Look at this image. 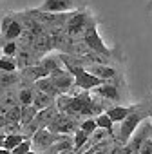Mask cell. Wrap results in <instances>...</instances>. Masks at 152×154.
<instances>
[{
	"label": "cell",
	"mask_w": 152,
	"mask_h": 154,
	"mask_svg": "<svg viewBox=\"0 0 152 154\" xmlns=\"http://www.w3.org/2000/svg\"><path fill=\"white\" fill-rule=\"evenodd\" d=\"M20 49H18V44L17 42H6L4 45H2V53H4V56H8V58H11L13 54H17Z\"/></svg>",
	"instance_id": "obj_25"
},
{
	"label": "cell",
	"mask_w": 152,
	"mask_h": 154,
	"mask_svg": "<svg viewBox=\"0 0 152 154\" xmlns=\"http://www.w3.org/2000/svg\"><path fill=\"white\" fill-rule=\"evenodd\" d=\"M2 35H4V38H6L8 42H13V40H17V38L22 35V24H20L17 18H15V20L11 22V26H9V27H8V29L2 33Z\"/></svg>",
	"instance_id": "obj_17"
},
{
	"label": "cell",
	"mask_w": 152,
	"mask_h": 154,
	"mask_svg": "<svg viewBox=\"0 0 152 154\" xmlns=\"http://www.w3.org/2000/svg\"><path fill=\"white\" fill-rule=\"evenodd\" d=\"M62 154H74V150H65V152H62Z\"/></svg>",
	"instance_id": "obj_29"
},
{
	"label": "cell",
	"mask_w": 152,
	"mask_h": 154,
	"mask_svg": "<svg viewBox=\"0 0 152 154\" xmlns=\"http://www.w3.org/2000/svg\"><path fill=\"white\" fill-rule=\"evenodd\" d=\"M26 140H31V138H27L26 134H18V132H4L2 134V149H6V150H9V152H13L22 141H26Z\"/></svg>",
	"instance_id": "obj_12"
},
{
	"label": "cell",
	"mask_w": 152,
	"mask_h": 154,
	"mask_svg": "<svg viewBox=\"0 0 152 154\" xmlns=\"http://www.w3.org/2000/svg\"><path fill=\"white\" fill-rule=\"evenodd\" d=\"M51 82L54 84V87L60 91V94H67L71 89H72V85H74V78H72V74L65 69V67H62V69H58V71H54L51 76Z\"/></svg>",
	"instance_id": "obj_7"
},
{
	"label": "cell",
	"mask_w": 152,
	"mask_h": 154,
	"mask_svg": "<svg viewBox=\"0 0 152 154\" xmlns=\"http://www.w3.org/2000/svg\"><path fill=\"white\" fill-rule=\"evenodd\" d=\"M51 132H54V134H62V136H67V134H74L76 131V120L72 118V116H69V114H63V112H60L58 116H56V120L47 127Z\"/></svg>",
	"instance_id": "obj_6"
},
{
	"label": "cell",
	"mask_w": 152,
	"mask_h": 154,
	"mask_svg": "<svg viewBox=\"0 0 152 154\" xmlns=\"http://www.w3.org/2000/svg\"><path fill=\"white\" fill-rule=\"evenodd\" d=\"M150 123H152V111H150Z\"/></svg>",
	"instance_id": "obj_31"
},
{
	"label": "cell",
	"mask_w": 152,
	"mask_h": 154,
	"mask_svg": "<svg viewBox=\"0 0 152 154\" xmlns=\"http://www.w3.org/2000/svg\"><path fill=\"white\" fill-rule=\"evenodd\" d=\"M18 102H20L22 107L33 105V102H35V87H22L18 91Z\"/></svg>",
	"instance_id": "obj_18"
},
{
	"label": "cell",
	"mask_w": 152,
	"mask_h": 154,
	"mask_svg": "<svg viewBox=\"0 0 152 154\" xmlns=\"http://www.w3.org/2000/svg\"><path fill=\"white\" fill-rule=\"evenodd\" d=\"M27 154H38V152H35V150H31V152H27Z\"/></svg>",
	"instance_id": "obj_30"
},
{
	"label": "cell",
	"mask_w": 152,
	"mask_h": 154,
	"mask_svg": "<svg viewBox=\"0 0 152 154\" xmlns=\"http://www.w3.org/2000/svg\"><path fill=\"white\" fill-rule=\"evenodd\" d=\"M36 114H38V111L33 107V105H27V107H22V127H27V125H31L35 120H36Z\"/></svg>",
	"instance_id": "obj_19"
},
{
	"label": "cell",
	"mask_w": 152,
	"mask_h": 154,
	"mask_svg": "<svg viewBox=\"0 0 152 154\" xmlns=\"http://www.w3.org/2000/svg\"><path fill=\"white\" fill-rule=\"evenodd\" d=\"M35 87H36L38 91H42V93H45V94L53 96V98H58V96H60V91L54 87V84L51 82V78H49V76H47V78H42V80H38V82L35 84Z\"/></svg>",
	"instance_id": "obj_16"
},
{
	"label": "cell",
	"mask_w": 152,
	"mask_h": 154,
	"mask_svg": "<svg viewBox=\"0 0 152 154\" xmlns=\"http://www.w3.org/2000/svg\"><path fill=\"white\" fill-rule=\"evenodd\" d=\"M89 138H91V136H89L87 132H84L82 129L76 131V132H74V140H72V141H74V152H80V150L84 149V145L89 141Z\"/></svg>",
	"instance_id": "obj_21"
},
{
	"label": "cell",
	"mask_w": 152,
	"mask_h": 154,
	"mask_svg": "<svg viewBox=\"0 0 152 154\" xmlns=\"http://www.w3.org/2000/svg\"><path fill=\"white\" fill-rule=\"evenodd\" d=\"M148 140H152V123H150V120L143 122L138 127V131L134 132V136L130 138V141L121 147V154H138L141 150V147Z\"/></svg>",
	"instance_id": "obj_3"
},
{
	"label": "cell",
	"mask_w": 152,
	"mask_h": 154,
	"mask_svg": "<svg viewBox=\"0 0 152 154\" xmlns=\"http://www.w3.org/2000/svg\"><path fill=\"white\" fill-rule=\"evenodd\" d=\"M78 129H82L84 132H87L89 136H93L100 127H98V123H96V118H87V120H84V122L80 123Z\"/></svg>",
	"instance_id": "obj_22"
},
{
	"label": "cell",
	"mask_w": 152,
	"mask_h": 154,
	"mask_svg": "<svg viewBox=\"0 0 152 154\" xmlns=\"http://www.w3.org/2000/svg\"><path fill=\"white\" fill-rule=\"evenodd\" d=\"M150 118V112H141V111H138V107L120 123V129H118V138H120V143H121V147L123 145H127L129 141H130V138L134 136V132L138 131V127L143 123V122H147Z\"/></svg>",
	"instance_id": "obj_1"
},
{
	"label": "cell",
	"mask_w": 152,
	"mask_h": 154,
	"mask_svg": "<svg viewBox=\"0 0 152 154\" xmlns=\"http://www.w3.org/2000/svg\"><path fill=\"white\" fill-rule=\"evenodd\" d=\"M31 147H33V141H31V140H26V141H22L11 154H27V152H31Z\"/></svg>",
	"instance_id": "obj_26"
},
{
	"label": "cell",
	"mask_w": 152,
	"mask_h": 154,
	"mask_svg": "<svg viewBox=\"0 0 152 154\" xmlns=\"http://www.w3.org/2000/svg\"><path fill=\"white\" fill-rule=\"evenodd\" d=\"M87 71H89L91 74L98 76V78L103 80V82H111V80H114L116 76H118V71H116L114 67L105 65V63H93V65L87 67Z\"/></svg>",
	"instance_id": "obj_9"
},
{
	"label": "cell",
	"mask_w": 152,
	"mask_h": 154,
	"mask_svg": "<svg viewBox=\"0 0 152 154\" xmlns=\"http://www.w3.org/2000/svg\"><path fill=\"white\" fill-rule=\"evenodd\" d=\"M107 134H109L107 131H103V129H98V131H96V132L93 134V140H94V141H100V140H103V138H105Z\"/></svg>",
	"instance_id": "obj_27"
},
{
	"label": "cell",
	"mask_w": 152,
	"mask_h": 154,
	"mask_svg": "<svg viewBox=\"0 0 152 154\" xmlns=\"http://www.w3.org/2000/svg\"><path fill=\"white\" fill-rule=\"evenodd\" d=\"M54 103H56V98H53V96H49V94H45V93H42V91H38V89L35 87V102H33V107H35L36 111L49 109V107H53Z\"/></svg>",
	"instance_id": "obj_14"
},
{
	"label": "cell",
	"mask_w": 152,
	"mask_h": 154,
	"mask_svg": "<svg viewBox=\"0 0 152 154\" xmlns=\"http://www.w3.org/2000/svg\"><path fill=\"white\" fill-rule=\"evenodd\" d=\"M74 9V0H44V4L38 8L40 13L51 15H63Z\"/></svg>",
	"instance_id": "obj_8"
},
{
	"label": "cell",
	"mask_w": 152,
	"mask_h": 154,
	"mask_svg": "<svg viewBox=\"0 0 152 154\" xmlns=\"http://www.w3.org/2000/svg\"><path fill=\"white\" fill-rule=\"evenodd\" d=\"M84 44L87 45L89 51L93 53H98V54H103V56H111V49L105 45V42L102 40L100 33H98V27L94 24H91L85 33H84Z\"/></svg>",
	"instance_id": "obj_4"
},
{
	"label": "cell",
	"mask_w": 152,
	"mask_h": 154,
	"mask_svg": "<svg viewBox=\"0 0 152 154\" xmlns=\"http://www.w3.org/2000/svg\"><path fill=\"white\" fill-rule=\"evenodd\" d=\"M63 140H67V136H62V134H54V132H51L49 129H38L35 134H33V138H31V141H33V147L35 149H38V150H49L54 143H58V141H63Z\"/></svg>",
	"instance_id": "obj_5"
},
{
	"label": "cell",
	"mask_w": 152,
	"mask_h": 154,
	"mask_svg": "<svg viewBox=\"0 0 152 154\" xmlns=\"http://www.w3.org/2000/svg\"><path fill=\"white\" fill-rule=\"evenodd\" d=\"M20 80V76L17 72H2V87L4 89H9L13 85H17Z\"/></svg>",
	"instance_id": "obj_23"
},
{
	"label": "cell",
	"mask_w": 152,
	"mask_h": 154,
	"mask_svg": "<svg viewBox=\"0 0 152 154\" xmlns=\"http://www.w3.org/2000/svg\"><path fill=\"white\" fill-rule=\"evenodd\" d=\"M49 76V72L40 65V63H36V65H31V67H27V69H24V72H22V78L27 82V84H31V82H38V80H42V78H47Z\"/></svg>",
	"instance_id": "obj_11"
},
{
	"label": "cell",
	"mask_w": 152,
	"mask_h": 154,
	"mask_svg": "<svg viewBox=\"0 0 152 154\" xmlns=\"http://www.w3.org/2000/svg\"><path fill=\"white\" fill-rule=\"evenodd\" d=\"M93 93H94L96 96L103 98V100H109V102H120V91H118V85H116V84H109V82H105L103 85L96 87Z\"/></svg>",
	"instance_id": "obj_10"
},
{
	"label": "cell",
	"mask_w": 152,
	"mask_h": 154,
	"mask_svg": "<svg viewBox=\"0 0 152 154\" xmlns=\"http://www.w3.org/2000/svg\"><path fill=\"white\" fill-rule=\"evenodd\" d=\"M138 154H152V140H148V141L141 147V150H139Z\"/></svg>",
	"instance_id": "obj_28"
},
{
	"label": "cell",
	"mask_w": 152,
	"mask_h": 154,
	"mask_svg": "<svg viewBox=\"0 0 152 154\" xmlns=\"http://www.w3.org/2000/svg\"><path fill=\"white\" fill-rule=\"evenodd\" d=\"M38 63H40V65L49 72V76H51L54 71H58V69L65 67V65H63V62H62V56H60V54H58V56H44Z\"/></svg>",
	"instance_id": "obj_15"
},
{
	"label": "cell",
	"mask_w": 152,
	"mask_h": 154,
	"mask_svg": "<svg viewBox=\"0 0 152 154\" xmlns=\"http://www.w3.org/2000/svg\"><path fill=\"white\" fill-rule=\"evenodd\" d=\"M96 123H98V127H100V129L107 131V132H109V136H112V134H114V122L109 118V114H107V112H103V114L96 116Z\"/></svg>",
	"instance_id": "obj_20"
},
{
	"label": "cell",
	"mask_w": 152,
	"mask_h": 154,
	"mask_svg": "<svg viewBox=\"0 0 152 154\" xmlns=\"http://www.w3.org/2000/svg\"><path fill=\"white\" fill-rule=\"evenodd\" d=\"M65 65V69L72 74V78H74V85L76 87H80L82 91H94L96 87H100V85H103L105 82L103 80H100L98 76H94V74H91L84 65H71V63H63Z\"/></svg>",
	"instance_id": "obj_2"
},
{
	"label": "cell",
	"mask_w": 152,
	"mask_h": 154,
	"mask_svg": "<svg viewBox=\"0 0 152 154\" xmlns=\"http://www.w3.org/2000/svg\"><path fill=\"white\" fill-rule=\"evenodd\" d=\"M17 67H18V63H17L13 58L4 56L2 60H0V69H2V72H15Z\"/></svg>",
	"instance_id": "obj_24"
},
{
	"label": "cell",
	"mask_w": 152,
	"mask_h": 154,
	"mask_svg": "<svg viewBox=\"0 0 152 154\" xmlns=\"http://www.w3.org/2000/svg\"><path fill=\"white\" fill-rule=\"evenodd\" d=\"M136 107H123V105H112V107H107V114H109V118L114 122V123H121L132 111H134Z\"/></svg>",
	"instance_id": "obj_13"
}]
</instances>
